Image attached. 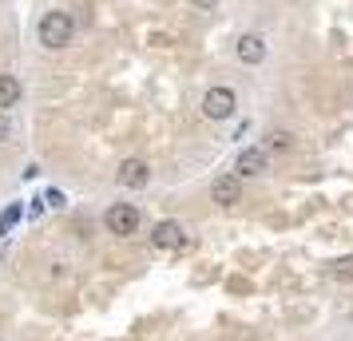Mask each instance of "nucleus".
Segmentation results:
<instances>
[{"mask_svg": "<svg viewBox=\"0 0 353 341\" xmlns=\"http://www.w3.org/2000/svg\"><path fill=\"white\" fill-rule=\"evenodd\" d=\"M266 171H270V151L266 147H246V151H239V159H234V175L239 179H258Z\"/></svg>", "mask_w": 353, "mask_h": 341, "instance_id": "4", "label": "nucleus"}, {"mask_svg": "<svg viewBox=\"0 0 353 341\" xmlns=\"http://www.w3.org/2000/svg\"><path fill=\"white\" fill-rule=\"evenodd\" d=\"M24 96V87H20L17 76H8V72H0V112H12Z\"/></svg>", "mask_w": 353, "mask_h": 341, "instance_id": "9", "label": "nucleus"}, {"mask_svg": "<svg viewBox=\"0 0 353 341\" xmlns=\"http://www.w3.org/2000/svg\"><path fill=\"white\" fill-rule=\"evenodd\" d=\"M17 223H20V207L12 203V207H4V214H0V238H4L8 230L17 227Z\"/></svg>", "mask_w": 353, "mask_h": 341, "instance_id": "11", "label": "nucleus"}, {"mask_svg": "<svg viewBox=\"0 0 353 341\" xmlns=\"http://www.w3.org/2000/svg\"><path fill=\"white\" fill-rule=\"evenodd\" d=\"M44 203H48V207H64L68 198H64V191H56V187H52V191H44Z\"/></svg>", "mask_w": 353, "mask_h": 341, "instance_id": "13", "label": "nucleus"}, {"mask_svg": "<svg viewBox=\"0 0 353 341\" xmlns=\"http://www.w3.org/2000/svg\"><path fill=\"white\" fill-rule=\"evenodd\" d=\"M239 60L242 64H262V60H266V40L254 36V32H246L239 40Z\"/></svg>", "mask_w": 353, "mask_h": 341, "instance_id": "8", "label": "nucleus"}, {"mask_svg": "<svg viewBox=\"0 0 353 341\" xmlns=\"http://www.w3.org/2000/svg\"><path fill=\"white\" fill-rule=\"evenodd\" d=\"M194 8H203V12H207V8H214V4H219V0H191Z\"/></svg>", "mask_w": 353, "mask_h": 341, "instance_id": "14", "label": "nucleus"}, {"mask_svg": "<svg viewBox=\"0 0 353 341\" xmlns=\"http://www.w3.org/2000/svg\"><path fill=\"white\" fill-rule=\"evenodd\" d=\"M119 183H123L128 191H143L147 183H151V167H147V159H123L119 163Z\"/></svg>", "mask_w": 353, "mask_h": 341, "instance_id": "7", "label": "nucleus"}, {"mask_svg": "<svg viewBox=\"0 0 353 341\" xmlns=\"http://www.w3.org/2000/svg\"><path fill=\"white\" fill-rule=\"evenodd\" d=\"M17 135V123H12V112H0V143H8Z\"/></svg>", "mask_w": 353, "mask_h": 341, "instance_id": "12", "label": "nucleus"}, {"mask_svg": "<svg viewBox=\"0 0 353 341\" xmlns=\"http://www.w3.org/2000/svg\"><path fill=\"white\" fill-rule=\"evenodd\" d=\"M151 242H155V250H179V246L187 242V230H183V223H175V218H163V223H155V230H151Z\"/></svg>", "mask_w": 353, "mask_h": 341, "instance_id": "5", "label": "nucleus"}, {"mask_svg": "<svg viewBox=\"0 0 353 341\" xmlns=\"http://www.w3.org/2000/svg\"><path fill=\"white\" fill-rule=\"evenodd\" d=\"M103 227H108V234H115V238L135 234V230H139V207H135V203H115V207H108Z\"/></svg>", "mask_w": 353, "mask_h": 341, "instance_id": "2", "label": "nucleus"}, {"mask_svg": "<svg viewBox=\"0 0 353 341\" xmlns=\"http://www.w3.org/2000/svg\"><path fill=\"white\" fill-rule=\"evenodd\" d=\"M36 36H40V44L44 48H68L72 40H76V20H72V12H64V8H52V12H44L40 17V28H36Z\"/></svg>", "mask_w": 353, "mask_h": 341, "instance_id": "1", "label": "nucleus"}, {"mask_svg": "<svg viewBox=\"0 0 353 341\" xmlns=\"http://www.w3.org/2000/svg\"><path fill=\"white\" fill-rule=\"evenodd\" d=\"M290 147H294V135H290V131H270V139H266V151H278V155H286Z\"/></svg>", "mask_w": 353, "mask_h": 341, "instance_id": "10", "label": "nucleus"}, {"mask_svg": "<svg viewBox=\"0 0 353 341\" xmlns=\"http://www.w3.org/2000/svg\"><path fill=\"white\" fill-rule=\"evenodd\" d=\"M210 198H214L219 207H239L242 203V179L239 175H219V179L210 183Z\"/></svg>", "mask_w": 353, "mask_h": 341, "instance_id": "6", "label": "nucleus"}, {"mask_svg": "<svg viewBox=\"0 0 353 341\" xmlns=\"http://www.w3.org/2000/svg\"><path fill=\"white\" fill-rule=\"evenodd\" d=\"M234 112H239L234 87H210L207 96H203V115H207V119H230Z\"/></svg>", "mask_w": 353, "mask_h": 341, "instance_id": "3", "label": "nucleus"}]
</instances>
